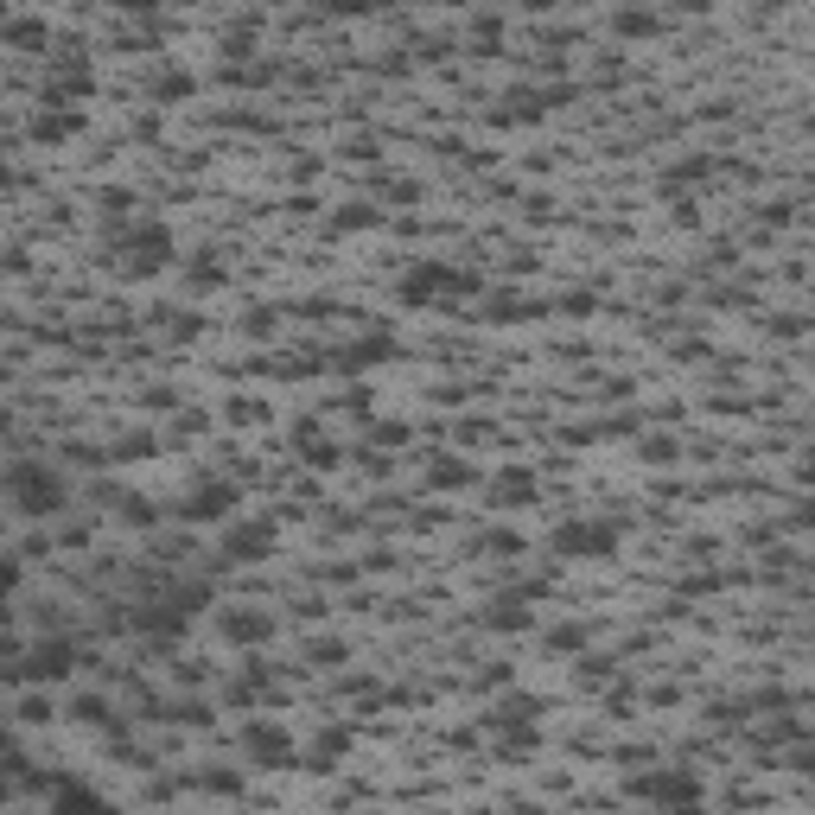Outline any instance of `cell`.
Wrapping results in <instances>:
<instances>
[{
	"mask_svg": "<svg viewBox=\"0 0 815 815\" xmlns=\"http://www.w3.org/2000/svg\"><path fill=\"white\" fill-rule=\"evenodd\" d=\"M554 554H567V561H605V554H618V523L612 516H567L554 529Z\"/></svg>",
	"mask_w": 815,
	"mask_h": 815,
	"instance_id": "obj_1",
	"label": "cell"
},
{
	"mask_svg": "<svg viewBox=\"0 0 815 815\" xmlns=\"http://www.w3.org/2000/svg\"><path fill=\"white\" fill-rule=\"evenodd\" d=\"M631 796H644V803H663V809H695L707 790H701L695 771L663 765V771H637V777H631Z\"/></svg>",
	"mask_w": 815,
	"mask_h": 815,
	"instance_id": "obj_2",
	"label": "cell"
},
{
	"mask_svg": "<svg viewBox=\"0 0 815 815\" xmlns=\"http://www.w3.org/2000/svg\"><path fill=\"white\" fill-rule=\"evenodd\" d=\"M433 293H472V274H459L446 262H414L402 281H395V300L402 306H433Z\"/></svg>",
	"mask_w": 815,
	"mask_h": 815,
	"instance_id": "obj_3",
	"label": "cell"
},
{
	"mask_svg": "<svg viewBox=\"0 0 815 815\" xmlns=\"http://www.w3.org/2000/svg\"><path fill=\"white\" fill-rule=\"evenodd\" d=\"M230 510H236V484H230V478H198L192 491L179 497V516H185V523H223Z\"/></svg>",
	"mask_w": 815,
	"mask_h": 815,
	"instance_id": "obj_4",
	"label": "cell"
},
{
	"mask_svg": "<svg viewBox=\"0 0 815 815\" xmlns=\"http://www.w3.org/2000/svg\"><path fill=\"white\" fill-rule=\"evenodd\" d=\"M268 554H274V516H255V523H230L223 529V561L230 567L268 561Z\"/></svg>",
	"mask_w": 815,
	"mask_h": 815,
	"instance_id": "obj_5",
	"label": "cell"
},
{
	"mask_svg": "<svg viewBox=\"0 0 815 815\" xmlns=\"http://www.w3.org/2000/svg\"><path fill=\"white\" fill-rule=\"evenodd\" d=\"M166 262H172V230L166 223H141V230L128 236V262H121V274L141 281V274H160Z\"/></svg>",
	"mask_w": 815,
	"mask_h": 815,
	"instance_id": "obj_6",
	"label": "cell"
},
{
	"mask_svg": "<svg viewBox=\"0 0 815 815\" xmlns=\"http://www.w3.org/2000/svg\"><path fill=\"white\" fill-rule=\"evenodd\" d=\"M255 765H293V733L281 720H249V733H242Z\"/></svg>",
	"mask_w": 815,
	"mask_h": 815,
	"instance_id": "obj_7",
	"label": "cell"
},
{
	"mask_svg": "<svg viewBox=\"0 0 815 815\" xmlns=\"http://www.w3.org/2000/svg\"><path fill=\"white\" fill-rule=\"evenodd\" d=\"M13 497H20V510L39 516V510H58L64 491H58V478H45L32 459H20V465H13Z\"/></svg>",
	"mask_w": 815,
	"mask_h": 815,
	"instance_id": "obj_8",
	"label": "cell"
},
{
	"mask_svg": "<svg viewBox=\"0 0 815 815\" xmlns=\"http://www.w3.org/2000/svg\"><path fill=\"white\" fill-rule=\"evenodd\" d=\"M217 631L230 637L236 650H249V644H262V637H268V618L255 612V605H230V612L217 618Z\"/></svg>",
	"mask_w": 815,
	"mask_h": 815,
	"instance_id": "obj_9",
	"label": "cell"
},
{
	"mask_svg": "<svg viewBox=\"0 0 815 815\" xmlns=\"http://www.w3.org/2000/svg\"><path fill=\"white\" fill-rule=\"evenodd\" d=\"M383 357H395V338H389V332H370V338H357L351 351L338 357V370H344V376H357V370H376Z\"/></svg>",
	"mask_w": 815,
	"mask_h": 815,
	"instance_id": "obj_10",
	"label": "cell"
},
{
	"mask_svg": "<svg viewBox=\"0 0 815 815\" xmlns=\"http://www.w3.org/2000/svg\"><path fill=\"white\" fill-rule=\"evenodd\" d=\"M535 497V472L529 465H504V472L491 478V504H529Z\"/></svg>",
	"mask_w": 815,
	"mask_h": 815,
	"instance_id": "obj_11",
	"label": "cell"
},
{
	"mask_svg": "<svg viewBox=\"0 0 815 815\" xmlns=\"http://www.w3.org/2000/svg\"><path fill=\"white\" fill-rule=\"evenodd\" d=\"M26 675H32V682H45V675H51V682H64V675H71V644H39V650H32V663H26Z\"/></svg>",
	"mask_w": 815,
	"mask_h": 815,
	"instance_id": "obj_12",
	"label": "cell"
},
{
	"mask_svg": "<svg viewBox=\"0 0 815 815\" xmlns=\"http://www.w3.org/2000/svg\"><path fill=\"white\" fill-rule=\"evenodd\" d=\"M542 115H548V102L529 96V90H516V96H504V109H491L497 128H510V121H542Z\"/></svg>",
	"mask_w": 815,
	"mask_h": 815,
	"instance_id": "obj_13",
	"label": "cell"
},
{
	"mask_svg": "<svg viewBox=\"0 0 815 815\" xmlns=\"http://www.w3.org/2000/svg\"><path fill=\"white\" fill-rule=\"evenodd\" d=\"M656 26H663V20H656L650 7H624V13H612V32H618V39H650Z\"/></svg>",
	"mask_w": 815,
	"mask_h": 815,
	"instance_id": "obj_14",
	"label": "cell"
},
{
	"mask_svg": "<svg viewBox=\"0 0 815 815\" xmlns=\"http://www.w3.org/2000/svg\"><path fill=\"white\" fill-rule=\"evenodd\" d=\"M484 624H491V631H523V624H529V612H523V599H491Z\"/></svg>",
	"mask_w": 815,
	"mask_h": 815,
	"instance_id": "obj_15",
	"label": "cell"
},
{
	"mask_svg": "<svg viewBox=\"0 0 815 815\" xmlns=\"http://www.w3.org/2000/svg\"><path fill=\"white\" fill-rule=\"evenodd\" d=\"M198 83H192V71H160V83H153V102H185Z\"/></svg>",
	"mask_w": 815,
	"mask_h": 815,
	"instance_id": "obj_16",
	"label": "cell"
},
{
	"mask_svg": "<svg viewBox=\"0 0 815 815\" xmlns=\"http://www.w3.org/2000/svg\"><path fill=\"white\" fill-rule=\"evenodd\" d=\"M465 478H472V465H465V459H433L427 465V484H440V491H453V484H465Z\"/></svg>",
	"mask_w": 815,
	"mask_h": 815,
	"instance_id": "obj_17",
	"label": "cell"
},
{
	"mask_svg": "<svg viewBox=\"0 0 815 815\" xmlns=\"http://www.w3.org/2000/svg\"><path fill=\"white\" fill-rule=\"evenodd\" d=\"M185 281L192 287H223V262L217 255H198V262H185Z\"/></svg>",
	"mask_w": 815,
	"mask_h": 815,
	"instance_id": "obj_18",
	"label": "cell"
},
{
	"mask_svg": "<svg viewBox=\"0 0 815 815\" xmlns=\"http://www.w3.org/2000/svg\"><path fill=\"white\" fill-rule=\"evenodd\" d=\"M344 745H351V726H325V733H319V752H312V765H332Z\"/></svg>",
	"mask_w": 815,
	"mask_h": 815,
	"instance_id": "obj_19",
	"label": "cell"
},
{
	"mask_svg": "<svg viewBox=\"0 0 815 815\" xmlns=\"http://www.w3.org/2000/svg\"><path fill=\"white\" fill-rule=\"evenodd\" d=\"M77 128H83V115H77V109H64V115H45V121H39V134H45V141H71Z\"/></svg>",
	"mask_w": 815,
	"mask_h": 815,
	"instance_id": "obj_20",
	"label": "cell"
},
{
	"mask_svg": "<svg viewBox=\"0 0 815 815\" xmlns=\"http://www.w3.org/2000/svg\"><path fill=\"white\" fill-rule=\"evenodd\" d=\"M370 223H376V204H344L332 217V230H370Z\"/></svg>",
	"mask_w": 815,
	"mask_h": 815,
	"instance_id": "obj_21",
	"label": "cell"
},
{
	"mask_svg": "<svg viewBox=\"0 0 815 815\" xmlns=\"http://www.w3.org/2000/svg\"><path fill=\"white\" fill-rule=\"evenodd\" d=\"M548 644H554V650H580L586 631H580V624H561V631H548Z\"/></svg>",
	"mask_w": 815,
	"mask_h": 815,
	"instance_id": "obj_22",
	"label": "cell"
},
{
	"mask_svg": "<svg viewBox=\"0 0 815 815\" xmlns=\"http://www.w3.org/2000/svg\"><path fill=\"white\" fill-rule=\"evenodd\" d=\"M484 548H497V554H516V548H523V535H516V529H491V535H484Z\"/></svg>",
	"mask_w": 815,
	"mask_h": 815,
	"instance_id": "obj_23",
	"label": "cell"
},
{
	"mask_svg": "<svg viewBox=\"0 0 815 815\" xmlns=\"http://www.w3.org/2000/svg\"><path fill=\"white\" fill-rule=\"evenodd\" d=\"M166 332H172V338H192L198 319H192V312H179V319H166Z\"/></svg>",
	"mask_w": 815,
	"mask_h": 815,
	"instance_id": "obj_24",
	"label": "cell"
},
{
	"mask_svg": "<svg viewBox=\"0 0 815 815\" xmlns=\"http://www.w3.org/2000/svg\"><path fill=\"white\" fill-rule=\"evenodd\" d=\"M128 13H160V0H121Z\"/></svg>",
	"mask_w": 815,
	"mask_h": 815,
	"instance_id": "obj_25",
	"label": "cell"
}]
</instances>
